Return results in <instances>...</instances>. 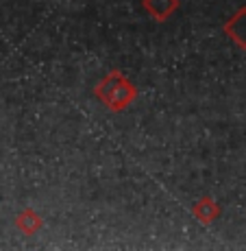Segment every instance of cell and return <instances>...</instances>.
Segmentation results:
<instances>
[{
	"instance_id": "1",
	"label": "cell",
	"mask_w": 246,
	"mask_h": 251,
	"mask_svg": "<svg viewBox=\"0 0 246 251\" xmlns=\"http://www.w3.org/2000/svg\"><path fill=\"white\" fill-rule=\"evenodd\" d=\"M96 94H98V99L107 107L120 112V109H124L135 99V88L129 83V79H124L122 75H115L113 72V75L105 76L100 81V85L96 88Z\"/></svg>"
},
{
	"instance_id": "2",
	"label": "cell",
	"mask_w": 246,
	"mask_h": 251,
	"mask_svg": "<svg viewBox=\"0 0 246 251\" xmlns=\"http://www.w3.org/2000/svg\"><path fill=\"white\" fill-rule=\"evenodd\" d=\"M224 33L240 48H246V7L238 9V13L231 16V20L224 24Z\"/></svg>"
},
{
	"instance_id": "3",
	"label": "cell",
	"mask_w": 246,
	"mask_h": 251,
	"mask_svg": "<svg viewBox=\"0 0 246 251\" xmlns=\"http://www.w3.org/2000/svg\"><path fill=\"white\" fill-rule=\"evenodd\" d=\"M144 7L148 9V13H151L153 18L166 20V18H170L172 13L177 11L179 0H144Z\"/></svg>"
},
{
	"instance_id": "4",
	"label": "cell",
	"mask_w": 246,
	"mask_h": 251,
	"mask_svg": "<svg viewBox=\"0 0 246 251\" xmlns=\"http://www.w3.org/2000/svg\"><path fill=\"white\" fill-rule=\"evenodd\" d=\"M194 212L201 216L202 223H209V221H214L216 216H218V212H220V210H218V205H216L211 199H202L201 203L194 207Z\"/></svg>"
}]
</instances>
